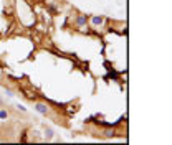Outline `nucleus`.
Masks as SVG:
<instances>
[{
    "label": "nucleus",
    "mask_w": 172,
    "mask_h": 145,
    "mask_svg": "<svg viewBox=\"0 0 172 145\" xmlns=\"http://www.w3.org/2000/svg\"><path fill=\"white\" fill-rule=\"evenodd\" d=\"M17 109H18V110H22V112H27V107H25V106H22V104H18Z\"/></svg>",
    "instance_id": "obj_7"
},
{
    "label": "nucleus",
    "mask_w": 172,
    "mask_h": 145,
    "mask_svg": "<svg viewBox=\"0 0 172 145\" xmlns=\"http://www.w3.org/2000/svg\"><path fill=\"white\" fill-rule=\"evenodd\" d=\"M5 119H8V112L5 109H2L0 110V120H5Z\"/></svg>",
    "instance_id": "obj_6"
},
{
    "label": "nucleus",
    "mask_w": 172,
    "mask_h": 145,
    "mask_svg": "<svg viewBox=\"0 0 172 145\" xmlns=\"http://www.w3.org/2000/svg\"><path fill=\"white\" fill-rule=\"evenodd\" d=\"M5 94H7L8 97H13V91H12V89H7V91H5Z\"/></svg>",
    "instance_id": "obj_8"
},
{
    "label": "nucleus",
    "mask_w": 172,
    "mask_h": 145,
    "mask_svg": "<svg viewBox=\"0 0 172 145\" xmlns=\"http://www.w3.org/2000/svg\"><path fill=\"white\" fill-rule=\"evenodd\" d=\"M88 25V17H86V15H78V17H76V20H75V26L76 28H85V26Z\"/></svg>",
    "instance_id": "obj_2"
},
{
    "label": "nucleus",
    "mask_w": 172,
    "mask_h": 145,
    "mask_svg": "<svg viewBox=\"0 0 172 145\" xmlns=\"http://www.w3.org/2000/svg\"><path fill=\"white\" fill-rule=\"evenodd\" d=\"M114 135H116L114 127H108V129H104V130H103V137L104 138H113Z\"/></svg>",
    "instance_id": "obj_5"
},
{
    "label": "nucleus",
    "mask_w": 172,
    "mask_h": 145,
    "mask_svg": "<svg viewBox=\"0 0 172 145\" xmlns=\"http://www.w3.org/2000/svg\"><path fill=\"white\" fill-rule=\"evenodd\" d=\"M35 110L38 114H42V116H48V114H50V106L45 104V102H36L35 104Z\"/></svg>",
    "instance_id": "obj_1"
},
{
    "label": "nucleus",
    "mask_w": 172,
    "mask_h": 145,
    "mask_svg": "<svg viewBox=\"0 0 172 145\" xmlns=\"http://www.w3.org/2000/svg\"><path fill=\"white\" fill-rule=\"evenodd\" d=\"M90 21H91V25H93L94 28H99V26L104 23V17L103 15H93V17L90 18Z\"/></svg>",
    "instance_id": "obj_3"
},
{
    "label": "nucleus",
    "mask_w": 172,
    "mask_h": 145,
    "mask_svg": "<svg viewBox=\"0 0 172 145\" xmlns=\"http://www.w3.org/2000/svg\"><path fill=\"white\" fill-rule=\"evenodd\" d=\"M43 135H45V138H47V140H53L55 132H53V129H51V127L45 125V129H43Z\"/></svg>",
    "instance_id": "obj_4"
}]
</instances>
